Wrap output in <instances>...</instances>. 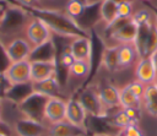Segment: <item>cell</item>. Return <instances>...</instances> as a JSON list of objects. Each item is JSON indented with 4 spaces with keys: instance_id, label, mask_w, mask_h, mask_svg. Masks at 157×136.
Instances as JSON below:
<instances>
[{
    "instance_id": "obj_1",
    "label": "cell",
    "mask_w": 157,
    "mask_h": 136,
    "mask_svg": "<svg viewBox=\"0 0 157 136\" xmlns=\"http://www.w3.org/2000/svg\"><path fill=\"white\" fill-rule=\"evenodd\" d=\"M25 36L33 49H36L47 43H50L53 32L45 21H43L40 17H32L25 25Z\"/></svg>"
},
{
    "instance_id": "obj_2",
    "label": "cell",
    "mask_w": 157,
    "mask_h": 136,
    "mask_svg": "<svg viewBox=\"0 0 157 136\" xmlns=\"http://www.w3.org/2000/svg\"><path fill=\"white\" fill-rule=\"evenodd\" d=\"M4 75L11 87L31 85V60H22L17 62H10L4 69Z\"/></svg>"
},
{
    "instance_id": "obj_3",
    "label": "cell",
    "mask_w": 157,
    "mask_h": 136,
    "mask_svg": "<svg viewBox=\"0 0 157 136\" xmlns=\"http://www.w3.org/2000/svg\"><path fill=\"white\" fill-rule=\"evenodd\" d=\"M47 99H48L47 97L32 91L28 96H26L18 103V109H20L22 116L31 118V119L39 120V121H44L43 120V111H44V105H45Z\"/></svg>"
},
{
    "instance_id": "obj_4",
    "label": "cell",
    "mask_w": 157,
    "mask_h": 136,
    "mask_svg": "<svg viewBox=\"0 0 157 136\" xmlns=\"http://www.w3.org/2000/svg\"><path fill=\"white\" fill-rule=\"evenodd\" d=\"M4 51L10 64L22 60H28L32 55L33 47L26 39V37H16L4 45Z\"/></svg>"
},
{
    "instance_id": "obj_5",
    "label": "cell",
    "mask_w": 157,
    "mask_h": 136,
    "mask_svg": "<svg viewBox=\"0 0 157 136\" xmlns=\"http://www.w3.org/2000/svg\"><path fill=\"white\" fill-rule=\"evenodd\" d=\"M77 99L81 102V104L83 105V108L86 109L88 115L94 116V118H104V116H107L108 111L105 110V108L103 107V104L101 102V98L98 96L97 88H93V87L85 88L80 93Z\"/></svg>"
},
{
    "instance_id": "obj_6",
    "label": "cell",
    "mask_w": 157,
    "mask_h": 136,
    "mask_svg": "<svg viewBox=\"0 0 157 136\" xmlns=\"http://www.w3.org/2000/svg\"><path fill=\"white\" fill-rule=\"evenodd\" d=\"M48 125L44 121L21 116L13 123L16 136H45Z\"/></svg>"
},
{
    "instance_id": "obj_7",
    "label": "cell",
    "mask_w": 157,
    "mask_h": 136,
    "mask_svg": "<svg viewBox=\"0 0 157 136\" xmlns=\"http://www.w3.org/2000/svg\"><path fill=\"white\" fill-rule=\"evenodd\" d=\"M66 100L60 97H50L47 99L43 111V120L47 125L65 120Z\"/></svg>"
},
{
    "instance_id": "obj_8",
    "label": "cell",
    "mask_w": 157,
    "mask_h": 136,
    "mask_svg": "<svg viewBox=\"0 0 157 136\" xmlns=\"http://www.w3.org/2000/svg\"><path fill=\"white\" fill-rule=\"evenodd\" d=\"M56 59L48 60H31V80L37 83L56 76Z\"/></svg>"
},
{
    "instance_id": "obj_9",
    "label": "cell",
    "mask_w": 157,
    "mask_h": 136,
    "mask_svg": "<svg viewBox=\"0 0 157 136\" xmlns=\"http://www.w3.org/2000/svg\"><path fill=\"white\" fill-rule=\"evenodd\" d=\"M87 111L81 104L77 98H70L66 100V111H65V120L76 127L87 131L86 120H87Z\"/></svg>"
},
{
    "instance_id": "obj_10",
    "label": "cell",
    "mask_w": 157,
    "mask_h": 136,
    "mask_svg": "<svg viewBox=\"0 0 157 136\" xmlns=\"http://www.w3.org/2000/svg\"><path fill=\"white\" fill-rule=\"evenodd\" d=\"M137 29H139V26L134 23L132 18H129L120 27H118L117 29L108 33V38H110L114 42L113 45H119V44H125V43H135L136 36H137Z\"/></svg>"
},
{
    "instance_id": "obj_11",
    "label": "cell",
    "mask_w": 157,
    "mask_h": 136,
    "mask_svg": "<svg viewBox=\"0 0 157 136\" xmlns=\"http://www.w3.org/2000/svg\"><path fill=\"white\" fill-rule=\"evenodd\" d=\"M135 80L140 81L145 86L153 85L157 77V72L151 62L150 56H141L135 65Z\"/></svg>"
},
{
    "instance_id": "obj_12",
    "label": "cell",
    "mask_w": 157,
    "mask_h": 136,
    "mask_svg": "<svg viewBox=\"0 0 157 136\" xmlns=\"http://www.w3.org/2000/svg\"><path fill=\"white\" fill-rule=\"evenodd\" d=\"M69 50L75 60H91L92 42L87 36L76 37L69 43Z\"/></svg>"
},
{
    "instance_id": "obj_13",
    "label": "cell",
    "mask_w": 157,
    "mask_h": 136,
    "mask_svg": "<svg viewBox=\"0 0 157 136\" xmlns=\"http://www.w3.org/2000/svg\"><path fill=\"white\" fill-rule=\"evenodd\" d=\"M140 59V54L137 51V48L134 43H125L118 45V62H119V70L121 69H129L134 64L136 65L137 60Z\"/></svg>"
},
{
    "instance_id": "obj_14",
    "label": "cell",
    "mask_w": 157,
    "mask_h": 136,
    "mask_svg": "<svg viewBox=\"0 0 157 136\" xmlns=\"http://www.w3.org/2000/svg\"><path fill=\"white\" fill-rule=\"evenodd\" d=\"M98 96L101 98V102L103 104V107L105 108V110H110L114 109L117 107H120L119 103V88L112 83H105L102 85L97 88Z\"/></svg>"
},
{
    "instance_id": "obj_15",
    "label": "cell",
    "mask_w": 157,
    "mask_h": 136,
    "mask_svg": "<svg viewBox=\"0 0 157 136\" xmlns=\"http://www.w3.org/2000/svg\"><path fill=\"white\" fill-rule=\"evenodd\" d=\"M86 134L87 131L76 127L75 125L67 123L66 120H63L48 125L45 136H83Z\"/></svg>"
},
{
    "instance_id": "obj_16",
    "label": "cell",
    "mask_w": 157,
    "mask_h": 136,
    "mask_svg": "<svg viewBox=\"0 0 157 136\" xmlns=\"http://www.w3.org/2000/svg\"><path fill=\"white\" fill-rule=\"evenodd\" d=\"M31 87L33 92L39 93L47 98L60 97V92H61V86L56 76H53L48 80L37 82V83H31Z\"/></svg>"
},
{
    "instance_id": "obj_17",
    "label": "cell",
    "mask_w": 157,
    "mask_h": 136,
    "mask_svg": "<svg viewBox=\"0 0 157 136\" xmlns=\"http://www.w3.org/2000/svg\"><path fill=\"white\" fill-rule=\"evenodd\" d=\"M142 107L148 115L157 118V87L155 85L146 86L142 96Z\"/></svg>"
},
{
    "instance_id": "obj_18",
    "label": "cell",
    "mask_w": 157,
    "mask_h": 136,
    "mask_svg": "<svg viewBox=\"0 0 157 136\" xmlns=\"http://www.w3.org/2000/svg\"><path fill=\"white\" fill-rule=\"evenodd\" d=\"M101 64L109 72H114V71H118L119 70L118 45H109V47H105L104 48V50L102 53Z\"/></svg>"
},
{
    "instance_id": "obj_19",
    "label": "cell",
    "mask_w": 157,
    "mask_h": 136,
    "mask_svg": "<svg viewBox=\"0 0 157 136\" xmlns=\"http://www.w3.org/2000/svg\"><path fill=\"white\" fill-rule=\"evenodd\" d=\"M117 4L118 0H102L99 5V17L101 21L107 26H109L114 20H117Z\"/></svg>"
},
{
    "instance_id": "obj_20",
    "label": "cell",
    "mask_w": 157,
    "mask_h": 136,
    "mask_svg": "<svg viewBox=\"0 0 157 136\" xmlns=\"http://www.w3.org/2000/svg\"><path fill=\"white\" fill-rule=\"evenodd\" d=\"M119 103L120 108L128 109V108H134V109H141L142 108V100L137 98L125 85L124 87L119 88Z\"/></svg>"
},
{
    "instance_id": "obj_21",
    "label": "cell",
    "mask_w": 157,
    "mask_h": 136,
    "mask_svg": "<svg viewBox=\"0 0 157 136\" xmlns=\"http://www.w3.org/2000/svg\"><path fill=\"white\" fill-rule=\"evenodd\" d=\"M91 71V60H75L67 67V75L77 78H85Z\"/></svg>"
},
{
    "instance_id": "obj_22",
    "label": "cell",
    "mask_w": 157,
    "mask_h": 136,
    "mask_svg": "<svg viewBox=\"0 0 157 136\" xmlns=\"http://www.w3.org/2000/svg\"><path fill=\"white\" fill-rule=\"evenodd\" d=\"M155 50H157V25H156L155 21H152L151 25H150L148 36H147V40H146V44H145L144 56H148Z\"/></svg>"
},
{
    "instance_id": "obj_23",
    "label": "cell",
    "mask_w": 157,
    "mask_h": 136,
    "mask_svg": "<svg viewBox=\"0 0 157 136\" xmlns=\"http://www.w3.org/2000/svg\"><path fill=\"white\" fill-rule=\"evenodd\" d=\"M110 123H112L113 126L118 127L119 130L125 129V127H128V126H130V125H132V124H137V123H135V121L125 113V110L121 109V108H120V110H118L115 114L112 115Z\"/></svg>"
},
{
    "instance_id": "obj_24",
    "label": "cell",
    "mask_w": 157,
    "mask_h": 136,
    "mask_svg": "<svg viewBox=\"0 0 157 136\" xmlns=\"http://www.w3.org/2000/svg\"><path fill=\"white\" fill-rule=\"evenodd\" d=\"M65 10H66V15L75 20L85 12L86 5L83 4L82 0H69L65 6Z\"/></svg>"
},
{
    "instance_id": "obj_25",
    "label": "cell",
    "mask_w": 157,
    "mask_h": 136,
    "mask_svg": "<svg viewBox=\"0 0 157 136\" xmlns=\"http://www.w3.org/2000/svg\"><path fill=\"white\" fill-rule=\"evenodd\" d=\"M117 15L121 18H131L134 15V5L130 0H119L117 4Z\"/></svg>"
},
{
    "instance_id": "obj_26",
    "label": "cell",
    "mask_w": 157,
    "mask_h": 136,
    "mask_svg": "<svg viewBox=\"0 0 157 136\" xmlns=\"http://www.w3.org/2000/svg\"><path fill=\"white\" fill-rule=\"evenodd\" d=\"M132 21L135 25L137 26H144V25H147L150 22L153 21V16H152V11L148 10V9H141V10H137L136 12H134L132 15Z\"/></svg>"
},
{
    "instance_id": "obj_27",
    "label": "cell",
    "mask_w": 157,
    "mask_h": 136,
    "mask_svg": "<svg viewBox=\"0 0 157 136\" xmlns=\"http://www.w3.org/2000/svg\"><path fill=\"white\" fill-rule=\"evenodd\" d=\"M117 136H145V134L139 124H132L125 129L119 130Z\"/></svg>"
},
{
    "instance_id": "obj_28",
    "label": "cell",
    "mask_w": 157,
    "mask_h": 136,
    "mask_svg": "<svg viewBox=\"0 0 157 136\" xmlns=\"http://www.w3.org/2000/svg\"><path fill=\"white\" fill-rule=\"evenodd\" d=\"M126 86H128V88H129L137 98H140V99L142 100V96H144V92H145V88H146V86H145L144 83H141V82L137 81V80H134V81L129 82Z\"/></svg>"
},
{
    "instance_id": "obj_29",
    "label": "cell",
    "mask_w": 157,
    "mask_h": 136,
    "mask_svg": "<svg viewBox=\"0 0 157 136\" xmlns=\"http://www.w3.org/2000/svg\"><path fill=\"white\" fill-rule=\"evenodd\" d=\"M59 61H60V64L64 66V67H69L74 61H75V59H74V56L71 55V53H70V50H69V48H66L61 54H60V58H59Z\"/></svg>"
},
{
    "instance_id": "obj_30",
    "label": "cell",
    "mask_w": 157,
    "mask_h": 136,
    "mask_svg": "<svg viewBox=\"0 0 157 136\" xmlns=\"http://www.w3.org/2000/svg\"><path fill=\"white\" fill-rule=\"evenodd\" d=\"M10 88H11V86H10V83L7 82V80H6V77H5V75H4V72L0 71V99L6 97V94H7V92L10 91Z\"/></svg>"
},
{
    "instance_id": "obj_31",
    "label": "cell",
    "mask_w": 157,
    "mask_h": 136,
    "mask_svg": "<svg viewBox=\"0 0 157 136\" xmlns=\"http://www.w3.org/2000/svg\"><path fill=\"white\" fill-rule=\"evenodd\" d=\"M16 1H18L23 6L32 7V9H38V6L40 5V0H16Z\"/></svg>"
},
{
    "instance_id": "obj_32",
    "label": "cell",
    "mask_w": 157,
    "mask_h": 136,
    "mask_svg": "<svg viewBox=\"0 0 157 136\" xmlns=\"http://www.w3.org/2000/svg\"><path fill=\"white\" fill-rule=\"evenodd\" d=\"M148 56H150L151 62H152V65H153V67H155V70H156V72H157V50H155V51H153L152 54H150Z\"/></svg>"
},
{
    "instance_id": "obj_33",
    "label": "cell",
    "mask_w": 157,
    "mask_h": 136,
    "mask_svg": "<svg viewBox=\"0 0 157 136\" xmlns=\"http://www.w3.org/2000/svg\"><path fill=\"white\" fill-rule=\"evenodd\" d=\"M151 11H152L153 21H155V22H156V25H157V7H155V9H151Z\"/></svg>"
},
{
    "instance_id": "obj_34",
    "label": "cell",
    "mask_w": 157,
    "mask_h": 136,
    "mask_svg": "<svg viewBox=\"0 0 157 136\" xmlns=\"http://www.w3.org/2000/svg\"><path fill=\"white\" fill-rule=\"evenodd\" d=\"M91 136H117V135H110V134H104V132H97V134H93Z\"/></svg>"
},
{
    "instance_id": "obj_35",
    "label": "cell",
    "mask_w": 157,
    "mask_h": 136,
    "mask_svg": "<svg viewBox=\"0 0 157 136\" xmlns=\"http://www.w3.org/2000/svg\"><path fill=\"white\" fill-rule=\"evenodd\" d=\"M4 11H5V10H4V7H2V6H0V18L2 17V13H4Z\"/></svg>"
},
{
    "instance_id": "obj_36",
    "label": "cell",
    "mask_w": 157,
    "mask_h": 136,
    "mask_svg": "<svg viewBox=\"0 0 157 136\" xmlns=\"http://www.w3.org/2000/svg\"><path fill=\"white\" fill-rule=\"evenodd\" d=\"M0 136H7L5 132H2V131H0Z\"/></svg>"
},
{
    "instance_id": "obj_37",
    "label": "cell",
    "mask_w": 157,
    "mask_h": 136,
    "mask_svg": "<svg viewBox=\"0 0 157 136\" xmlns=\"http://www.w3.org/2000/svg\"><path fill=\"white\" fill-rule=\"evenodd\" d=\"M1 120H2V114H1V110H0V123H1Z\"/></svg>"
},
{
    "instance_id": "obj_38",
    "label": "cell",
    "mask_w": 157,
    "mask_h": 136,
    "mask_svg": "<svg viewBox=\"0 0 157 136\" xmlns=\"http://www.w3.org/2000/svg\"><path fill=\"white\" fill-rule=\"evenodd\" d=\"M153 85H155V86L157 87V77H156V81H155V83H153Z\"/></svg>"
}]
</instances>
